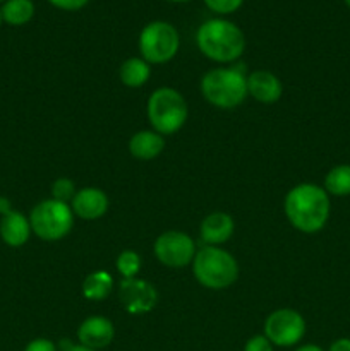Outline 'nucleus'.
I'll return each instance as SVG.
<instances>
[{"mask_svg":"<svg viewBox=\"0 0 350 351\" xmlns=\"http://www.w3.org/2000/svg\"><path fill=\"white\" fill-rule=\"evenodd\" d=\"M283 211L288 223L297 232L312 235L321 232L329 219L331 202L329 195L321 185L297 184L287 192L283 201Z\"/></svg>","mask_w":350,"mask_h":351,"instance_id":"1","label":"nucleus"},{"mask_svg":"<svg viewBox=\"0 0 350 351\" xmlns=\"http://www.w3.org/2000/svg\"><path fill=\"white\" fill-rule=\"evenodd\" d=\"M196 45L209 60L232 64L246 50V34L232 21L208 19L198 27Z\"/></svg>","mask_w":350,"mask_h":351,"instance_id":"2","label":"nucleus"},{"mask_svg":"<svg viewBox=\"0 0 350 351\" xmlns=\"http://www.w3.org/2000/svg\"><path fill=\"white\" fill-rule=\"evenodd\" d=\"M201 95L209 105L220 110H233L247 98V75L239 67H216L201 77Z\"/></svg>","mask_w":350,"mask_h":351,"instance_id":"3","label":"nucleus"},{"mask_svg":"<svg viewBox=\"0 0 350 351\" xmlns=\"http://www.w3.org/2000/svg\"><path fill=\"white\" fill-rule=\"evenodd\" d=\"M191 266L196 281L208 290H226L239 280V263L222 247L205 245L198 249Z\"/></svg>","mask_w":350,"mask_h":351,"instance_id":"4","label":"nucleus"},{"mask_svg":"<svg viewBox=\"0 0 350 351\" xmlns=\"http://www.w3.org/2000/svg\"><path fill=\"white\" fill-rule=\"evenodd\" d=\"M146 115L153 130L161 136L177 134L189 119V105L180 91L174 88L154 89L148 98Z\"/></svg>","mask_w":350,"mask_h":351,"instance_id":"5","label":"nucleus"},{"mask_svg":"<svg viewBox=\"0 0 350 351\" xmlns=\"http://www.w3.org/2000/svg\"><path fill=\"white\" fill-rule=\"evenodd\" d=\"M31 230L38 239L45 242H57L65 239L74 226V213L71 204L55 201V199H45L38 202L30 213Z\"/></svg>","mask_w":350,"mask_h":351,"instance_id":"6","label":"nucleus"},{"mask_svg":"<svg viewBox=\"0 0 350 351\" xmlns=\"http://www.w3.org/2000/svg\"><path fill=\"white\" fill-rule=\"evenodd\" d=\"M180 48V36L174 24L167 21H153L139 33L141 58L150 65L167 64L177 55Z\"/></svg>","mask_w":350,"mask_h":351,"instance_id":"7","label":"nucleus"},{"mask_svg":"<svg viewBox=\"0 0 350 351\" xmlns=\"http://www.w3.org/2000/svg\"><path fill=\"white\" fill-rule=\"evenodd\" d=\"M305 319L295 308H277L264 319L263 335L278 348H292L297 346L305 336Z\"/></svg>","mask_w":350,"mask_h":351,"instance_id":"8","label":"nucleus"},{"mask_svg":"<svg viewBox=\"0 0 350 351\" xmlns=\"http://www.w3.org/2000/svg\"><path fill=\"white\" fill-rule=\"evenodd\" d=\"M198 247L194 239L180 230H168L156 237L153 243V254L158 263L167 267H185L194 261Z\"/></svg>","mask_w":350,"mask_h":351,"instance_id":"9","label":"nucleus"},{"mask_svg":"<svg viewBox=\"0 0 350 351\" xmlns=\"http://www.w3.org/2000/svg\"><path fill=\"white\" fill-rule=\"evenodd\" d=\"M119 304L130 315L150 314L158 304V290L139 276L122 280L119 285Z\"/></svg>","mask_w":350,"mask_h":351,"instance_id":"10","label":"nucleus"},{"mask_svg":"<svg viewBox=\"0 0 350 351\" xmlns=\"http://www.w3.org/2000/svg\"><path fill=\"white\" fill-rule=\"evenodd\" d=\"M115 338V326L110 319L103 315H91L86 317L78 328V341L79 345L100 351L112 345Z\"/></svg>","mask_w":350,"mask_h":351,"instance_id":"11","label":"nucleus"},{"mask_svg":"<svg viewBox=\"0 0 350 351\" xmlns=\"http://www.w3.org/2000/svg\"><path fill=\"white\" fill-rule=\"evenodd\" d=\"M108 195L98 187H82L75 192L71 201V209L74 216L84 221H95L103 218L108 211Z\"/></svg>","mask_w":350,"mask_h":351,"instance_id":"12","label":"nucleus"},{"mask_svg":"<svg viewBox=\"0 0 350 351\" xmlns=\"http://www.w3.org/2000/svg\"><path fill=\"white\" fill-rule=\"evenodd\" d=\"M283 95V84L280 77L270 71H254L247 75V96L256 101L271 105Z\"/></svg>","mask_w":350,"mask_h":351,"instance_id":"13","label":"nucleus"},{"mask_svg":"<svg viewBox=\"0 0 350 351\" xmlns=\"http://www.w3.org/2000/svg\"><path fill=\"white\" fill-rule=\"evenodd\" d=\"M235 232V223L229 213L215 211L209 213L199 225V235L206 245L220 247L232 239Z\"/></svg>","mask_w":350,"mask_h":351,"instance_id":"14","label":"nucleus"},{"mask_svg":"<svg viewBox=\"0 0 350 351\" xmlns=\"http://www.w3.org/2000/svg\"><path fill=\"white\" fill-rule=\"evenodd\" d=\"M31 233V223L27 216H24L21 211H9L0 218V239L5 245L12 247V249H19L24 243L30 240Z\"/></svg>","mask_w":350,"mask_h":351,"instance_id":"15","label":"nucleus"},{"mask_svg":"<svg viewBox=\"0 0 350 351\" xmlns=\"http://www.w3.org/2000/svg\"><path fill=\"white\" fill-rule=\"evenodd\" d=\"M127 147H129L130 156L136 158V160L151 161L163 153L165 137L153 129L139 130V132L130 136Z\"/></svg>","mask_w":350,"mask_h":351,"instance_id":"16","label":"nucleus"},{"mask_svg":"<svg viewBox=\"0 0 350 351\" xmlns=\"http://www.w3.org/2000/svg\"><path fill=\"white\" fill-rule=\"evenodd\" d=\"M113 287H115V281H113L112 274L106 273V271L98 269L89 273L84 278L81 287V293L86 300L89 302H102L112 293Z\"/></svg>","mask_w":350,"mask_h":351,"instance_id":"17","label":"nucleus"},{"mask_svg":"<svg viewBox=\"0 0 350 351\" xmlns=\"http://www.w3.org/2000/svg\"><path fill=\"white\" fill-rule=\"evenodd\" d=\"M150 75L151 65L141 57H130L127 58V60H124V64L120 65V82H122L124 86H127V88H141V86L146 84Z\"/></svg>","mask_w":350,"mask_h":351,"instance_id":"18","label":"nucleus"},{"mask_svg":"<svg viewBox=\"0 0 350 351\" xmlns=\"http://www.w3.org/2000/svg\"><path fill=\"white\" fill-rule=\"evenodd\" d=\"M3 23L10 26H24L34 16V3L31 0H5L0 9Z\"/></svg>","mask_w":350,"mask_h":351,"instance_id":"19","label":"nucleus"},{"mask_svg":"<svg viewBox=\"0 0 350 351\" xmlns=\"http://www.w3.org/2000/svg\"><path fill=\"white\" fill-rule=\"evenodd\" d=\"M323 189L328 195L335 197H347L350 195V165H336L326 173Z\"/></svg>","mask_w":350,"mask_h":351,"instance_id":"20","label":"nucleus"},{"mask_svg":"<svg viewBox=\"0 0 350 351\" xmlns=\"http://www.w3.org/2000/svg\"><path fill=\"white\" fill-rule=\"evenodd\" d=\"M115 267L120 276H122V280H130V278H137V274L141 273L143 259H141V256L136 250H122L117 256Z\"/></svg>","mask_w":350,"mask_h":351,"instance_id":"21","label":"nucleus"},{"mask_svg":"<svg viewBox=\"0 0 350 351\" xmlns=\"http://www.w3.org/2000/svg\"><path fill=\"white\" fill-rule=\"evenodd\" d=\"M75 192H78V189H75L74 180H71V178H67V177L57 178V180L51 184V199H55V201L71 204V201L74 199Z\"/></svg>","mask_w":350,"mask_h":351,"instance_id":"22","label":"nucleus"},{"mask_svg":"<svg viewBox=\"0 0 350 351\" xmlns=\"http://www.w3.org/2000/svg\"><path fill=\"white\" fill-rule=\"evenodd\" d=\"M205 3L213 12L220 14V16H226V14H232L235 10H239L244 0H205Z\"/></svg>","mask_w":350,"mask_h":351,"instance_id":"23","label":"nucleus"},{"mask_svg":"<svg viewBox=\"0 0 350 351\" xmlns=\"http://www.w3.org/2000/svg\"><path fill=\"white\" fill-rule=\"evenodd\" d=\"M244 351H275V346L264 335H254L246 341Z\"/></svg>","mask_w":350,"mask_h":351,"instance_id":"24","label":"nucleus"},{"mask_svg":"<svg viewBox=\"0 0 350 351\" xmlns=\"http://www.w3.org/2000/svg\"><path fill=\"white\" fill-rule=\"evenodd\" d=\"M24 351H58V346L48 338H34L24 346Z\"/></svg>","mask_w":350,"mask_h":351,"instance_id":"25","label":"nucleus"},{"mask_svg":"<svg viewBox=\"0 0 350 351\" xmlns=\"http://www.w3.org/2000/svg\"><path fill=\"white\" fill-rule=\"evenodd\" d=\"M54 7L60 10H69V12H74V10L82 9L89 0H48Z\"/></svg>","mask_w":350,"mask_h":351,"instance_id":"26","label":"nucleus"},{"mask_svg":"<svg viewBox=\"0 0 350 351\" xmlns=\"http://www.w3.org/2000/svg\"><path fill=\"white\" fill-rule=\"evenodd\" d=\"M328 351H350V338H338L329 345Z\"/></svg>","mask_w":350,"mask_h":351,"instance_id":"27","label":"nucleus"},{"mask_svg":"<svg viewBox=\"0 0 350 351\" xmlns=\"http://www.w3.org/2000/svg\"><path fill=\"white\" fill-rule=\"evenodd\" d=\"M9 211H12L10 201L7 197H3V195H0V218H2L3 215H7Z\"/></svg>","mask_w":350,"mask_h":351,"instance_id":"28","label":"nucleus"},{"mask_svg":"<svg viewBox=\"0 0 350 351\" xmlns=\"http://www.w3.org/2000/svg\"><path fill=\"white\" fill-rule=\"evenodd\" d=\"M62 351H95V350L86 348V346L79 345V343H75V345H74V343H65V348Z\"/></svg>","mask_w":350,"mask_h":351,"instance_id":"29","label":"nucleus"},{"mask_svg":"<svg viewBox=\"0 0 350 351\" xmlns=\"http://www.w3.org/2000/svg\"><path fill=\"white\" fill-rule=\"evenodd\" d=\"M294 351H325V350H323L321 346L312 345V343H309V345H302V346H299V348H295Z\"/></svg>","mask_w":350,"mask_h":351,"instance_id":"30","label":"nucleus"},{"mask_svg":"<svg viewBox=\"0 0 350 351\" xmlns=\"http://www.w3.org/2000/svg\"><path fill=\"white\" fill-rule=\"evenodd\" d=\"M170 2H187V0H170Z\"/></svg>","mask_w":350,"mask_h":351,"instance_id":"31","label":"nucleus"},{"mask_svg":"<svg viewBox=\"0 0 350 351\" xmlns=\"http://www.w3.org/2000/svg\"><path fill=\"white\" fill-rule=\"evenodd\" d=\"M343 2L347 3V7H350V0H343Z\"/></svg>","mask_w":350,"mask_h":351,"instance_id":"32","label":"nucleus"},{"mask_svg":"<svg viewBox=\"0 0 350 351\" xmlns=\"http://www.w3.org/2000/svg\"><path fill=\"white\" fill-rule=\"evenodd\" d=\"M2 23H3V21H2V12H0V26H2Z\"/></svg>","mask_w":350,"mask_h":351,"instance_id":"33","label":"nucleus"},{"mask_svg":"<svg viewBox=\"0 0 350 351\" xmlns=\"http://www.w3.org/2000/svg\"><path fill=\"white\" fill-rule=\"evenodd\" d=\"M0 2H5V0H0Z\"/></svg>","mask_w":350,"mask_h":351,"instance_id":"34","label":"nucleus"}]
</instances>
